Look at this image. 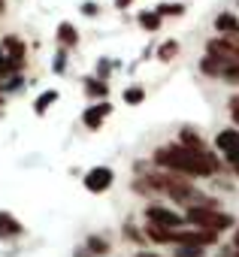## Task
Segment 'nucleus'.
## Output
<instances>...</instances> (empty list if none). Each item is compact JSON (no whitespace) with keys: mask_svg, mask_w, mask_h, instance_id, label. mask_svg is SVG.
I'll return each mask as SVG.
<instances>
[{"mask_svg":"<svg viewBox=\"0 0 239 257\" xmlns=\"http://www.w3.org/2000/svg\"><path fill=\"white\" fill-rule=\"evenodd\" d=\"M215 146H218L224 155L239 152V131H221V134L215 137Z\"/></svg>","mask_w":239,"mask_h":257,"instance_id":"423d86ee","label":"nucleus"},{"mask_svg":"<svg viewBox=\"0 0 239 257\" xmlns=\"http://www.w3.org/2000/svg\"><path fill=\"white\" fill-rule=\"evenodd\" d=\"M236 257H239V254H236Z\"/></svg>","mask_w":239,"mask_h":257,"instance_id":"c85d7f7f","label":"nucleus"},{"mask_svg":"<svg viewBox=\"0 0 239 257\" xmlns=\"http://www.w3.org/2000/svg\"><path fill=\"white\" fill-rule=\"evenodd\" d=\"M22 224L10 215V212H0V236H19Z\"/></svg>","mask_w":239,"mask_h":257,"instance_id":"6e6552de","label":"nucleus"},{"mask_svg":"<svg viewBox=\"0 0 239 257\" xmlns=\"http://www.w3.org/2000/svg\"><path fill=\"white\" fill-rule=\"evenodd\" d=\"M0 13H4V0H0Z\"/></svg>","mask_w":239,"mask_h":257,"instance_id":"bb28decb","label":"nucleus"},{"mask_svg":"<svg viewBox=\"0 0 239 257\" xmlns=\"http://www.w3.org/2000/svg\"><path fill=\"white\" fill-rule=\"evenodd\" d=\"M140 25H143L146 31H158V28H161V16H158V13H143V16H140Z\"/></svg>","mask_w":239,"mask_h":257,"instance_id":"f8f14e48","label":"nucleus"},{"mask_svg":"<svg viewBox=\"0 0 239 257\" xmlns=\"http://www.w3.org/2000/svg\"><path fill=\"white\" fill-rule=\"evenodd\" d=\"M176 52H179V46H176V43H164V46H161V58H164V61H170Z\"/></svg>","mask_w":239,"mask_h":257,"instance_id":"a211bd4d","label":"nucleus"},{"mask_svg":"<svg viewBox=\"0 0 239 257\" xmlns=\"http://www.w3.org/2000/svg\"><path fill=\"white\" fill-rule=\"evenodd\" d=\"M155 164L185 173V176H212L218 170V161H212V155H206L203 149H188V146H167L155 152Z\"/></svg>","mask_w":239,"mask_h":257,"instance_id":"f257e3e1","label":"nucleus"},{"mask_svg":"<svg viewBox=\"0 0 239 257\" xmlns=\"http://www.w3.org/2000/svg\"><path fill=\"white\" fill-rule=\"evenodd\" d=\"M230 158V164H233V170H236V176H239V152H233V155H227Z\"/></svg>","mask_w":239,"mask_h":257,"instance_id":"5701e85b","label":"nucleus"},{"mask_svg":"<svg viewBox=\"0 0 239 257\" xmlns=\"http://www.w3.org/2000/svg\"><path fill=\"white\" fill-rule=\"evenodd\" d=\"M143 100H146V91H143V88H128V91H125V103L134 106V103H143Z\"/></svg>","mask_w":239,"mask_h":257,"instance_id":"2eb2a0df","label":"nucleus"},{"mask_svg":"<svg viewBox=\"0 0 239 257\" xmlns=\"http://www.w3.org/2000/svg\"><path fill=\"white\" fill-rule=\"evenodd\" d=\"M224 79H227L230 85H239V64H233V67H227V70H224Z\"/></svg>","mask_w":239,"mask_h":257,"instance_id":"f3484780","label":"nucleus"},{"mask_svg":"<svg viewBox=\"0 0 239 257\" xmlns=\"http://www.w3.org/2000/svg\"><path fill=\"white\" fill-rule=\"evenodd\" d=\"M182 13H185L182 4H161L158 7V16H182Z\"/></svg>","mask_w":239,"mask_h":257,"instance_id":"4468645a","label":"nucleus"},{"mask_svg":"<svg viewBox=\"0 0 239 257\" xmlns=\"http://www.w3.org/2000/svg\"><path fill=\"white\" fill-rule=\"evenodd\" d=\"M4 49L10 52L7 58H10L16 67H22V61H25V43H22L19 37H7V40H4Z\"/></svg>","mask_w":239,"mask_h":257,"instance_id":"0eeeda50","label":"nucleus"},{"mask_svg":"<svg viewBox=\"0 0 239 257\" xmlns=\"http://www.w3.org/2000/svg\"><path fill=\"white\" fill-rule=\"evenodd\" d=\"M55 100H58V91H46V94H40V97H37V103H34V112H37V115H43Z\"/></svg>","mask_w":239,"mask_h":257,"instance_id":"9b49d317","label":"nucleus"},{"mask_svg":"<svg viewBox=\"0 0 239 257\" xmlns=\"http://www.w3.org/2000/svg\"><path fill=\"white\" fill-rule=\"evenodd\" d=\"M230 115H233V121L239 124V97H233V100H230Z\"/></svg>","mask_w":239,"mask_h":257,"instance_id":"412c9836","label":"nucleus"},{"mask_svg":"<svg viewBox=\"0 0 239 257\" xmlns=\"http://www.w3.org/2000/svg\"><path fill=\"white\" fill-rule=\"evenodd\" d=\"M176 257H203V245H182Z\"/></svg>","mask_w":239,"mask_h":257,"instance_id":"dca6fc26","label":"nucleus"},{"mask_svg":"<svg viewBox=\"0 0 239 257\" xmlns=\"http://www.w3.org/2000/svg\"><path fill=\"white\" fill-rule=\"evenodd\" d=\"M88 248H91V251H97V254H100V251H106V242H103V239H100V236H91V239H88Z\"/></svg>","mask_w":239,"mask_h":257,"instance_id":"6ab92c4d","label":"nucleus"},{"mask_svg":"<svg viewBox=\"0 0 239 257\" xmlns=\"http://www.w3.org/2000/svg\"><path fill=\"white\" fill-rule=\"evenodd\" d=\"M115 4H118V7H131V0H115Z\"/></svg>","mask_w":239,"mask_h":257,"instance_id":"b1692460","label":"nucleus"},{"mask_svg":"<svg viewBox=\"0 0 239 257\" xmlns=\"http://www.w3.org/2000/svg\"><path fill=\"white\" fill-rule=\"evenodd\" d=\"M82 13L85 16H97V4H82Z\"/></svg>","mask_w":239,"mask_h":257,"instance_id":"4be33fe9","label":"nucleus"},{"mask_svg":"<svg viewBox=\"0 0 239 257\" xmlns=\"http://www.w3.org/2000/svg\"><path fill=\"white\" fill-rule=\"evenodd\" d=\"M233 242H236V248H239V230H236V236H233Z\"/></svg>","mask_w":239,"mask_h":257,"instance_id":"a878e982","label":"nucleus"},{"mask_svg":"<svg viewBox=\"0 0 239 257\" xmlns=\"http://www.w3.org/2000/svg\"><path fill=\"white\" fill-rule=\"evenodd\" d=\"M112 112V106L109 103H97L94 109H85V115H82V121H85V127H91V131H97V127L103 124V118Z\"/></svg>","mask_w":239,"mask_h":257,"instance_id":"39448f33","label":"nucleus"},{"mask_svg":"<svg viewBox=\"0 0 239 257\" xmlns=\"http://www.w3.org/2000/svg\"><path fill=\"white\" fill-rule=\"evenodd\" d=\"M0 97H4V88H0Z\"/></svg>","mask_w":239,"mask_h":257,"instance_id":"cd10ccee","label":"nucleus"},{"mask_svg":"<svg viewBox=\"0 0 239 257\" xmlns=\"http://www.w3.org/2000/svg\"><path fill=\"white\" fill-rule=\"evenodd\" d=\"M215 28H218L221 34H239V19L230 16V13H221V16L215 19Z\"/></svg>","mask_w":239,"mask_h":257,"instance_id":"1a4fd4ad","label":"nucleus"},{"mask_svg":"<svg viewBox=\"0 0 239 257\" xmlns=\"http://www.w3.org/2000/svg\"><path fill=\"white\" fill-rule=\"evenodd\" d=\"M109 185H112V170H109V167H94V170H88L85 188H88L91 194H103Z\"/></svg>","mask_w":239,"mask_h":257,"instance_id":"20e7f679","label":"nucleus"},{"mask_svg":"<svg viewBox=\"0 0 239 257\" xmlns=\"http://www.w3.org/2000/svg\"><path fill=\"white\" fill-rule=\"evenodd\" d=\"M146 218H149V224H158V227H182L188 218H182V215H176V212H170V209H164V206H149L146 209Z\"/></svg>","mask_w":239,"mask_h":257,"instance_id":"7ed1b4c3","label":"nucleus"},{"mask_svg":"<svg viewBox=\"0 0 239 257\" xmlns=\"http://www.w3.org/2000/svg\"><path fill=\"white\" fill-rule=\"evenodd\" d=\"M185 218H188V224H194V227H200V230H215V233L233 224V218L215 212V206H191Z\"/></svg>","mask_w":239,"mask_h":257,"instance_id":"f03ea898","label":"nucleus"},{"mask_svg":"<svg viewBox=\"0 0 239 257\" xmlns=\"http://www.w3.org/2000/svg\"><path fill=\"white\" fill-rule=\"evenodd\" d=\"M58 40H61L64 46H76V43H79V34H76V28H73L70 22H61V25H58Z\"/></svg>","mask_w":239,"mask_h":257,"instance_id":"9d476101","label":"nucleus"},{"mask_svg":"<svg viewBox=\"0 0 239 257\" xmlns=\"http://www.w3.org/2000/svg\"><path fill=\"white\" fill-rule=\"evenodd\" d=\"M236 49H239V46H236Z\"/></svg>","mask_w":239,"mask_h":257,"instance_id":"c756f323","label":"nucleus"},{"mask_svg":"<svg viewBox=\"0 0 239 257\" xmlns=\"http://www.w3.org/2000/svg\"><path fill=\"white\" fill-rule=\"evenodd\" d=\"M182 146H188V149H203V140H200L194 131H182Z\"/></svg>","mask_w":239,"mask_h":257,"instance_id":"ddd939ff","label":"nucleus"},{"mask_svg":"<svg viewBox=\"0 0 239 257\" xmlns=\"http://www.w3.org/2000/svg\"><path fill=\"white\" fill-rule=\"evenodd\" d=\"M88 94H97V97H106V85H94V82H88Z\"/></svg>","mask_w":239,"mask_h":257,"instance_id":"aec40b11","label":"nucleus"},{"mask_svg":"<svg viewBox=\"0 0 239 257\" xmlns=\"http://www.w3.org/2000/svg\"><path fill=\"white\" fill-rule=\"evenodd\" d=\"M137 257H158V254H152V251H146V254H143V251H140Z\"/></svg>","mask_w":239,"mask_h":257,"instance_id":"393cba45","label":"nucleus"}]
</instances>
